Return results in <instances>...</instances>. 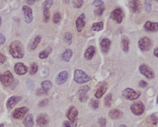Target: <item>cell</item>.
<instances>
[{"label":"cell","mask_w":158,"mask_h":127,"mask_svg":"<svg viewBox=\"0 0 158 127\" xmlns=\"http://www.w3.org/2000/svg\"><path fill=\"white\" fill-rule=\"evenodd\" d=\"M9 52L13 57L17 59H22L24 56V48L22 42L14 41L9 46Z\"/></svg>","instance_id":"obj_1"},{"label":"cell","mask_w":158,"mask_h":127,"mask_svg":"<svg viewBox=\"0 0 158 127\" xmlns=\"http://www.w3.org/2000/svg\"><path fill=\"white\" fill-rule=\"evenodd\" d=\"M73 80L77 83L82 84L90 81L91 78L82 70L76 69L74 72Z\"/></svg>","instance_id":"obj_2"},{"label":"cell","mask_w":158,"mask_h":127,"mask_svg":"<svg viewBox=\"0 0 158 127\" xmlns=\"http://www.w3.org/2000/svg\"><path fill=\"white\" fill-rule=\"evenodd\" d=\"M141 92H136L131 88H126L122 91V95L125 99L133 101L137 99L141 95Z\"/></svg>","instance_id":"obj_3"},{"label":"cell","mask_w":158,"mask_h":127,"mask_svg":"<svg viewBox=\"0 0 158 127\" xmlns=\"http://www.w3.org/2000/svg\"><path fill=\"white\" fill-rule=\"evenodd\" d=\"M0 82L5 87L11 86L14 82V77L12 73L7 71L3 73H0Z\"/></svg>","instance_id":"obj_4"},{"label":"cell","mask_w":158,"mask_h":127,"mask_svg":"<svg viewBox=\"0 0 158 127\" xmlns=\"http://www.w3.org/2000/svg\"><path fill=\"white\" fill-rule=\"evenodd\" d=\"M132 112L136 116H140L144 113L145 106L141 101H137L133 103L131 107Z\"/></svg>","instance_id":"obj_5"},{"label":"cell","mask_w":158,"mask_h":127,"mask_svg":"<svg viewBox=\"0 0 158 127\" xmlns=\"http://www.w3.org/2000/svg\"><path fill=\"white\" fill-rule=\"evenodd\" d=\"M67 115L73 127H76L77 116L78 115V111L74 107H72L70 110H68Z\"/></svg>","instance_id":"obj_6"},{"label":"cell","mask_w":158,"mask_h":127,"mask_svg":"<svg viewBox=\"0 0 158 127\" xmlns=\"http://www.w3.org/2000/svg\"><path fill=\"white\" fill-rule=\"evenodd\" d=\"M152 43L151 40L145 36L142 37L138 41V46L142 51H148L151 49Z\"/></svg>","instance_id":"obj_7"},{"label":"cell","mask_w":158,"mask_h":127,"mask_svg":"<svg viewBox=\"0 0 158 127\" xmlns=\"http://www.w3.org/2000/svg\"><path fill=\"white\" fill-rule=\"evenodd\" d=\"M124 14L123 11L120 8L114 9L111 12L110 14L111 18L115 20L117 24H120L123 20Z\"/></svg>","instance_id":"obj_8"},{"label":"cell","mask_w":158,"mask_h":127,"mask_svg":"<svg viewBox=\"0 0 158 127\" xmlns=\"http://www.w3.org/2000/svg\"><path fill=\"white\" fill-rule=\"evenodd\" d=\"M139 71L142 75L147 78L153 79L154 77V74L150 68L145 64H142L139 67Z\"/></svg>","instance_id":"obj_9"},{"label":"cell","mask_w":158,"mask_h":127,"mask_svg":"<svg viewBox=\"0 0 158 127\" xmlns=\"http://www.w3.org/2000/svg\"><path fill=\"white\" fill-rule=\"evenodd\" d=\"M28 109L26 107L16 109L13 113V117L15 119H22L24 118Z\"/></svg>","instance_id":"obj_10"},{"label":"cell","mask_w":158,"mask_h":127,"mask_svg":"<svg viewBox=\"0 0 158 127\" xmlns=\"http://www.w3.org/2000/svg\"><path fill=\"white\" fill-rule=\"evenodd\" d=\"M22 11L25 22L27 23H32L33 18L32 8L27 6H24L22 8Z\"/></svg>","instance_id":"obj_11"},{"label":"cell","mask_w":158,"mask_h":127,"mask_svg":"<svg viewBox=\"0 0 158 127\" xmlns=\"http://www.w3.org/2000/svg\"><path fill=\"white\" fill-rule=\"evenodd\" d=\"M85 20H86V16L84 13H82L77 19L76 23L78 32H82L84 29L86 23Z\"/></svg>","instance_id":"obj_12"},{"label":"cell","mask_w":158,"mask_h":127,"mask_svg":"<svg viewBox=\"0 0 158 127\" xmlns=\"http://www.w3.org/2000/svg\"><path fill=\"white\" fill-rule=\"evenodd\" d=\"M50 122V118L47 114L42 113L38 116L37 118V123L41 127H45Z\"/></svg>","instance_id":"obj_13"},{"label":"cell","mask_w":158,"mask_h":127,"mask_svg":"<svg viewBox=\"0 0 158 127\" xmlns=\"http://www.w3.org/2000/svg\"><path fill=\"white\" fill-rule=\"evenodd\" d=\"M14 71L18 75H24L28 71V68L22 62L16 63L14 66Z\"/></svg>","instance_id":"obj_14"},{"label":"cell","mask_w":158,"mask_h":127,"mask_svg":"<svg viewBox=\"0 0 158 127\" xmlns=\"http://www.w3.org/2000/svg\"><path fill=\"white\" fill-rule=\"evenodd\" d=\"M68 74L66 71H63L57 75L56 79V83L58 85L65 83L68 78Z\"/></svg>","instance_id":"obj_15"},{"label":"cell","mask_w":158,"mask_h":127,"mask_svg":"<svg viewBox=\"0 0 158 127\" xmlns=\"http://www.w3.org/2000/svg\"><path fill=\"white\" fill-rule=\"evenodd\" d=\"M22 100V97L21 96H13L7 100V107L8 109H11L13 108L19 101Z\"/></svg>","instance_id":"obj_16"},{"label":"cell","mask_w":158,"mask_h":127,"mask_svg":"<svg viewBox=\"0 0 158 127\" xmlns=\"http://www.w3.org/2000/svg\"><path fill=\"white\" fill-rule=\"evenodd\" d=\"M107 89V84L106 83H103L98 87V89L95 94L97 99H100L103 97Z\"/></svg>","instance_id":"obj_17"},{"label":"cell","mask_w":158,"mask_h":127,"mask_svg":"<svg viewBox=\"0 0 158 127\" xmlns=\"http://www.w3.org/2000/svg\"><path fill=\"white\" fill-rule=\"evenodd\" d=\"M144 28L147 31L156 32L158 30V23L148 21L144 25Z\"/></svg>","instance_id":"obj_18"},{"label":"cell","mask_w":158,"mask_h":127,"mask_svg":"<svg viewBox=\"0 0 158 127\" xmlns=\"http://www.w3.org/2000/svg\"><path fill=\"white\" fill-rule=\"evenodd\" d=\"M111 41L108 38H104L100 42V46H101V50L104 54L108 53L110 47Z\"/></svg>","instance_id":"obj_19"},{"label":"cell","mask_w":158,"mask_h":127,"mask_svg":"<svg viewBox=\"0 0 158 127\" xmlns=\"http://www.w3.org/2000/svg\"><path fill=\"white\" fill-rule=\"evenodd\" d=\"M141 6V2L139 0H132L130 2V7L133 12L136 13L139 11Z\"/></svg>","instance_id":"obj_20"},{"label":"cell","mask_w":158,"mask_h":127,"mask_svg":"<svg viewBox=\"0 0 158 127\" xmlns=\"http://www.w3.org/2000/svg\"><path fill=\"white\" fill-rule=\"evenodd\" d=\"M95 48L93 46L89 47L85 52L84 54V57L87 61L91 60L94 54L95 53Z\"/></svg>","instance_id":"obj_21"},{"label":"cell","mask_w":158,"mask_h":127,"mask_svg":"<svg viewBox=\"0 0 158 127\" xmlns=\"http://www.w3.org/2000/svg\"><path fill=\"white\" fill-rule=\"evenodd\" d=\"M123 114L119 110L114 109L111 110L109 113V116L111 119H117L121 118Z\"/></svg>","instance_id":"obj_22"},{"label":"cell","mask_w":158,"mask_h":127,"mask_svg":"<svg viewBox=\"0 0 158 127\" xmlns=\"http://www.w3.org/2000/svg\"><path fill=\"white\" fill-rule=\"evenodd\" d=\"M24 125L25 127H33V117L32 114L28 115L23 121Z\"/></svg>","instance_id":"obj_23"},{"label":"cell","mask_w":158,"mask_h":127,"mask_svg":"<svg viewBox=\"0 0 158 127\" xmlns=\"http://www.w3.org/2000/svg\"><path fill=\"white\" fill-rule=\"evenodd\" d=\"M73 52L70 49L66 50L62 55V58L63 61L68 62H70L71 58L72 57Z\"/></svg>","instance_id":"obj_24"},{"label":"cell","mask_w":158,"mask_h":127,"mask_svg":"<svg viewBox=\"0 0 158 127\" xmlns=\"http://www.w3.org/2000/svg\"><path fill=\"white\" fill-rule=\"evenodd\" d=\"M52 50V48L50 47H48L45 50L40 52L39 54V57L41 59H46L51 54Z\"/></svg>","instance_id":"obj_25"},{"label":"cell","mask_w":158,"mask_h":127,"mask_svg":"<svg viewBox=\"0 0 158 127\" xmlns=\"http://www.w3.org/2000/svg\"><path fill=\"white\" fill-rule=\"evenodd\" d=\"M122 46L123 50L127 53L129 50V41L127 37L123 36L122 38Z\"/></svg>","instance_id":"obj_26"},{"label":"cell","mask_w":158,"mask_h":127,"mask_svg":"<svg viewBox=\"0 0 158 127\" xmlns=\"http://www.w3.org/2000/svg\"><path fill=\"white\" fill-rule=\"evenodd\" d=\"M41 86H42L43 90L45 92V93H46L52 88V83L50 81H44L41 83Z\"/></svg>","instance_id":"obj_27"},{"label":"cell","mask_w":158,"mask_h":127,"mask_svg":"<svg viewBox=\"0 0 158 127\" xmlns=\"http://www.w3.org/2000/svg\"><path fill=\"white\" fill-rule=\"evenodd\" d=\"M53 0H46L43 2V12L49 11V10L51 8L53 5Z\"/></svg>","instance_id":"obj_28"},{"label":"cell","mask_w":158,"mask_h":127,"mask_svg":"<svg viewBox=\"0 0 158 127\" xmlns=\"http://www.w3.org/2000/svg\"><path fill=\"white\" fill-rule=\"evenodd\" d=\"M103 28H104V23L102 22L94 23L92 25V29L93 31H101L103 29Z\"/></svg>","instance_id":"obj_29"},{"label":"cell","mask_w":158,"mask_h":127,"mask_svg":"<svg viewBox=\"0 0 158 127\" xmlns=\"http://www.w3.org/2000/svg\"><path fill=\"white\" fill-rule=\"evenodd\" d=\"M112 95L111 94H108L106 95L105 99V105L107 107H110L112 103Z\"/></svg>","instance_id":"obj_30"},{"label":"cell","mask_w":158,"mask_h":127,"mask_svg":"<svg viewBox=\"0 0 158 127\" xmlns=\"http://www.w3.org/2000/svg\"><path fill=\"white\" fill-rule=\"evenodd\" d=\"M41 38H42V37L40 35H39V36H37V37H35V38L34 39L33 41V44H32V49L33 50H35V49H36L37 46H38V44L41 41Z\"/></svg>","instance_id":"obj_31"},{"label":"cell","mask_w":158,"mask_h":127,"mask_svg":"<svg viewBox=\"0 0 158 127\" xmlns=\"http://www.w3.org/2000/svg\"><path fill=\"white\" fill-rule=\"evenodd\" d=\"M38 65L37 63H33L30 67V74L31 75L35 74L38 71Z\"/></svg>","instance_id":"obj_32"},{"label":"cell","mask_w":158,"mask_h":127,"mask_svg":"<svg viewBox=\"0 0 158 127\" xmlns=\"http://www.w3.org/2000/svg\"><path fill=\"white\" fill-rule=\"evenodd\" d=\"M90 87H89L88 85H85V86H83L79 89L78 90V93L79 94V95H84V94H86V93L90 90Z\"/></svg>","instance_id":"obj_33"},{"label":"cell","mask_w":158,"mask_h":127,"mask_svg":"<svg viewBox=\"0 0 158 127\" xmlns=\"http://www.w3.org/2000/svg\"><path fill=\"white\" fill-rule=\"evenodd\" d=\"M61 19V16L60 13H56L53 17V22L55 23H58L60 21Z\"/></svg>","instance_id":"obj_34"},{"label":"cell","mask_w":158,"mask_h":127,"mask_svg":"<svg viewBox=\"0 0 158 127\" xmlns=\"http://www.w3.org/2000/svg\"><path fill=\"white\" fill-rule=\"evenodd\" d=\"M83 3V0H73V4L74 7L76 8H80L82 6Z\"/></svg>","instance_id":"obj_35"},{"label":"cell","mask_w":158,"mask_h":127,"mask_svg":"<svg viewBox=\"0 0 158 127\" xmlns=\"http://www.w3.org/2000/svg\"><path fill=\"white\" fill-rule=\"evenodd\" d=\"M105 10V8L104 6L102 5L98 7L95 10V14L98 16H100L103 14V12Z\"/></svg>","instance_id":"obj_36"},{"label":"cell","mask_w":158,"mask_h":127,"mask_svg":"<svg viewBox=\"0 0 158 127\" xmlns=\"http://www.w3.org/2000/svg\"><path fill=\"white\" fill-rule=\"evenodd\" d=\"M72 39V35L70 32H66L65 34V40L67 42L70 44Z\"/></svg>","instance_id":"obj_37"},{"label":"cell","mask_w":158,"mask_h":127,"mask_svg":"<svg viewBox=\"0 0 158 127\" xmlns=\"http://www.w3.org/2000/svg\"><path fill=\"white\" fill-rule=\"evenodd\" d=\"M103 4H104V2L102 1V0H94L92 3V5L96 7L103 5Z\"/></svg>","instance_id":"obj_38"},{"label":"cell","mask_w":158,"mask_h":127,"mask_svg":"<svg viewBox=\"0 0 158 127\" xmlns=\"http://www.w3.org/2000/svg\"><path fill=\"white\" fill-rule=\"evenodd\" d=\"M145 4L146 11L148 12H150L151 11V9H152V7H151L152 4H151V2L148 0H146Z\"/></svg>","instance_id":"obj_39"},{"label":"cell","mask_w":158,"mask_h":127,"mask_svg":"<svg viewBox=\"0 0 158 127\" xmlns=\"http://www.w3.org/2000/svg\"><path fill=\"white\" fill-rule=\"evenodd\" d=\"M99 123L100 127H106V119L104 118H99Z\"/></svg>","instance_id":"obj_40"},{"label":"cell","mask_w":158,"mask_h":127,"mask_svg":"<svg viewBox=\"0 0 158 127\" xmlns=\"http://www.w3.org/2000/svg\"><path fill=\"white\" fill-rule=\"evenodd\" d=\"M151 119L153 124L154 125H157V123H158V118L155 114H153L151 115Z\"/></svg>","instance_id":"obj_41"},{"label":"cell","mask_w":158,"mask_h":127,"mask_svg":"<svg viewBox=\"0 0 158 127\" xmlns=\"http://www.w3.org/2000/svg\"><path fill=\"white\" fill-rule=\"evenodd\" d=\"M44 22L47 23L50 20V15L49 11L44 12Z\"/></svg>","instance_id":"obj_42"},{"label":"cell","mask_w":158,"mask_h":127,"mask_svg":"<svg viewBox=\"0 0 158 127\" xmlns=\"http://www.w3.org/2000/svg\"><path fill=\"white\" fill-rule=\"evenodd\" d=\"M92 105L94 109H97L99 105V101L96 100L92 99L91 101Z\"/></svg>","instance_id":"obj_43"},{"label":"cell","mask_w":158,"mask_h":127,"mask_svg":"<svg viewBox=\"0 0 158 127\" xmlns=\"http://www.w3.org/2000/svg\"><path fill=\"white\" fill-rule=\"evenodd\" d=\"M27 85L30 89H33L34 87V83L32 80H29L27 82Z\"/></svg>","instance_id":"obj_44"},{"label":"cell","mask_w":158,"mask_h":127,"mask_svg":"<svg viewBox=\"0 0 158 127\" xmlns=\"http://www.w3.org/2000/svg\"><path fill=\"white\" fill-rule=\"evenodd\" d=\"M48 102H49V101L47 99H44L43 100L39 102V107H44L47 105Z\"/></svg>","instance_id":"obj_45"},{"label":"cell","mask_w":158,"mask_h":127,"mask_svg":"<svg viewBox=\"0 0 158 127\" xmlns=\"http://www.w3.org/2000/svg\"><path fill=\"white\" fill-rule=\"evenodd\" d=\"M7 58L3 54L0 53V64H2L5 62Z\"/></svg>","instance_id":"obj_46"},{"label":"cell","mask_w":158,"mask_h":127,"mask_svg":"<svg viewBox=\"0 0 158 127\" xmlns=\"http://www.w3.org/2000/svg\"><path fill=\"white\" fill-rule=\"evenodd\" d=\"M6 41V38L2 34L0 33V45L4 44Z\"/></svg>","instance_id":"obj_47"},{"label":"cell","mask_w":158,"mask_h":127,"mask_svg":"<svg viewBox=\"0 0 158 127\" xmlns=\"http://www.w3.org/2000/svg\"><path fill=\"white\" fill-rule=\"evenodd\" d=\"M139 85L141 88H146L148 86V83L145 81H143V80H142L139 83Z\"/></svg>","instance_id":"obj_48"},{"label":"cell","mask_w":158,"mask_h":127,"mask_svg":"<svg viewBox=\"0 0 158 127\" xmlns=\"http://www.w3.org/2000/svg\"><path fill=\"white\" fill-rule=\"evenodd\" d=\"M62 127H71L70 122L68 121H65L63 122Z\"/></svg>","instance_id":"obj_49"},{"label":"cell","mask_w":158,"mask_h":127,"mask_svg":"<svg viewBox=\"0 0 158 127\" xmlns=\"http://www.w3.org/2000/svg\"><path fill=\"white\" fill-rule=\"evenodd\" d=\"M35 0H27V2L29 5H33L35 3Z\"/></svg>","instance_id":"obj_50"},{"label":"cell","mask_w":158,"mask_h":127,"mask_svg":"<svg viewBox=\"0 0 158 127\" xmlns=\"http://www.w3.org/2000/svg\"><path fill=\"white\" fill-rule=\"evenodd\" d=\"M154 55L156 57H158V48H156L155 50H154Z\"/></svg>","instance_id":"obj_51"},{"label":"cell","mask_w":158,"mask_h":127,"mask_svg":"<svg viewBox=\"0 0 158 127\" xmlns=\"http://www.w3.org/2000/svg\"><path fill=\"white\" fill-rule=\"evenodd\" d=\"M119 127H127V126H126L125 124H122V125H120Z\"/></svg>","instance_id":"obj_52"},{"label":"cell","mask_w":158,"mask_h":127,"mask_svg":"<svg viewBox=\"0 0 158 127\" xmlns=\"http://www.w3.org/2000/svg\"><path fill=\"white\" fill-rule=\"evenodd\" d=\"M1 18L0 17V27H1Z\"/></svg>","instance_id":"obj_53"},{"label":"cell","mask_w":158,"mask_h":127,"mask_svg":"<svg viewBox=\"0 0 158 127\" xmlns=\"http://www.w3.org/2000/svg\"><path fill=\"white\" fill-rule=\"evenodd\" d=\"M0 127H4V124H0Z\"/></svg>","instance_id":"obj_54"},{"label":"cell","mask_w":158,"mask_h":127,"mask_svg":"<svg viewBox=\"0 0 158 127\" xmlns=\"http://www.w3.org/2000/svg\"><path fill=\"white\" fill-rule=\"evenodd\" d=\"M157 103H158V97H157Z\"/></svg>","instance_id":"obj_55"},{"label":"cell","mask_w":158,"mask_h":127,"mask_svg":"<svg viewBox=\"0 0 158 127\" xmlns=\"http://www.w3.org/2000/svg\"><path fill=\"white\" fill-rule=\"evenodd\" d=\"M154 1H155L157 2H158V0H154Z\"/></svg>","instance_id":"obj_56"},{"label":"cell","mask_w":158,"mask_h":127,"mask_svg":"<svg viewBox=\"0 0 158 127\" xmlns=\"http://www.w3.org/2000/svg\"><path fill=\"white\" fill-rule=\"evenodd\" d=\"M36 1H39V0H36Z\"/></svg>","instance_id":"obj_57"}]
</instances>
